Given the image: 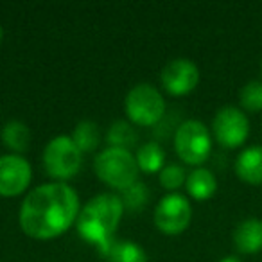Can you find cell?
Segmentation results:
<instances>
[{
  "label": "cell",
  "instance_id": "obj_13",
  "mask_svg": "<svg viewBox=\"0 0 262 262\" xmlns=\"http://www.w3.org/2000/svg\"><path fill=\"white\" fill-rule=\"evenodd\" d=\"M235 172L246 183H262V146H250L241 151L235 160Z\"/></svg>",
  "mask_w": 262,
  "mask_h": 262
},
{
  "label": "cell",
  "instance_id": "obj_21",
  "mask_svg": "<svg viewBox=\"0 0 262 262\" xmlns=\"http://www.w3.org/2000/svg\"><path fill=\"white\" fill-rule=\"evenodd\" d=\"M185 182H187V174L182 165L171 164V165H165L160 171V185L164 187L165 190L174 192V190H178Z\"/></svg>",
  "mask_w": 262,
  "mask_h": 262
},
{
  "label": "cell",
  "instance_id": "obj_9",
  "mask_svg": "<svg viewBox=\"0 0 262 262\" xmlns=\"http://www.w3.org/2000/svg\"><path fill=\"white\" fill-rule=\"evenodd\" d=\"M33 178L31 164L20 155L0 157V196L15 198L26 192Z\"/></svg>",
  "mask_w": 262,
  "mask_h": 262
},
{
  "label": "cell",
  "instance_id": "obj_17",
  "mask_svg": "<svg viewBox=\"0 0 262 262\" xmlns=\"http://www.w3.org/2000/svg\"><path fill=\"white\" fill-rule=\"evenodd\" d=\"M72 140L81 153H90V151L97 149L99 140H101V133H99V126L92 120H81L72 131Z\"/></svg>",
  "mask_w": 262,
  "mask_h": 262
},
{
  "label": "cell",
  "instance_id": "obj_16",
  "mask_svg": "<svg viewBox=\"0 0 262 262\" xmlns=\"http://www.w3.org/2000/svg\"><path fill=\"white\" fill-rule=\"evenodd\" d=\"M135 160L140 172H144V174H155V172H160L164 169L165 153L160 144L147 142L139 147V151L135 155Z\"/></svg>",
  "mask_w": 262,
  "mask_h": 262
},
{
  "label": "cell",
  "instance_id": "obj_14",
  "mask_svg": "<svg viewBox=\"0 0 262 262\" xmlns=\"http://www.w3.org/2000/svg\"><path fill=\"white\" fill-rule=\"evenodd\" d=\"M185 189L190 198L196 201H207L217 190V180H215L214 172H210L205 167H198L187 174Z\"/></svg>",
  "mask_w": 262,
  "mask_h": 262
},
{
  "label": "cell",
  "instance_id": "obj_19",
  "mask_svg": "<svg viewBox=\"0 0 262 262\" xmlns=\"http://www.w3.org/2000/svg\"><path fill=\"white\" fill-rule=\"evenodd\" d=\"M120 200L124 203V208L131 212H137L140 208H144L149 201V190H147V185L142 182H137L133 183L131 187L122 190L120 194Z\"/></svg>",
  "mask_w": 262,
  "mask_h": 262
},
{
  "label": "cell",
  "instance_id": "obj_24",
  "mask_svg": "<svg viewBox=\"0 0 262 262\" xmlns=\"http://www.w3.org/2000/svg\"><path fill=\"white\" fill-rule=\"evenodd\" d=\"M260 70H262V58H260Z\"/></svg>",
  "mask_w": 262,
  "mask_h": 262
},
{
  "label": "cell",
  "instance_id": "obj_7",
  "mask_svg": "<svg viewBox=\"0 0 262 262\" xmlns=\"http://www.w3.org/2000/svg\"><path fill=\"white\" fill-rule=\"evenodd\" d=\"M192 207L182 194L171 192L158 201L155 208V225L165 235H180L190 225Z\"/></svg>",
  "mask_w": 262,
  "mask_h": 262
},
{
  "label": "cell",
  "instance_id": "obj_20",
  "mask_svg": "<svg viewBox=\"0 0 262 262\" xmlns=\"http://www.w3.org/2000/svg\"><path fill=\"white\" fill-rule=\"evenodd\" d=\"M239 102L248 112H260L262 110V81L251 79L241 88Z\"/></svg>",
  "mask_w": 262,
  "mask_h": 262
},
{
  "label": "cell",
  "instance_id": "obj_23",
  "mask_svg": "<svg viewBox=\"0 0 262 262\" xmlns=\"http://www.w3.org/2000/svg\"><path fill=\"white\" fill-rule=\"evenodd\" d=\"M2 34H4V31H2V26H0V41H2Z\"/></svg>",
  "mask_w": 262,
  "mask_h": 262
},
{
  "label": "cell",
  "instance_id": "obj_18",
  "mask_svg": "<svg viewBox=\"0 0 262 262\" xmlns=\"http://www.w3.org/2000/svg\"><path fill=\"white\" fill-rule=\"evenodd\" d=\"M106 140H108L110 147H119V149H127L133 147L139 140V135L137 131L133 129V126L124 120H117L110 126L108 135H106Z\"/></svg>",
  "mask_w": 262,
  "mask_h": 262
},
{
  "label": "cell",
  "instance_id": "obj_2",
  "mask_svg": "<svg viewBox=\"0 0 262 262\" xmlns=\"http://www.w3.org/2000/svg\"><path fill=\"white\" fill-rule=\"evenodd\" d=\"M124 214V203L117 194L94 196L77 215V233L86 243L101 246L110 241L119 228Z\"/></svg>",
  "mask_w": 262,
  "mask_h": 262
},
{
  "label": "cell",
  "instance_id": "obj_5",
  "mask_svg": "<svg viewBox=\"0 0 262 262\" xmlns=\"http://www.w3.org/2000/svg\"><path fill=\"white\" fill-rule=\"evenodd\" d=\"M81 165H83V153L74 144L72 137H54L45 146L43 167L51 178L61 180V182L70 180L79 172Z\"/></svg>",
  "mask_w": 262,
  "mask_h": 262
},
{
  "label": "cell",
  "instance_id": "obj_3",
  "mask_svg": "<svg viewBox=\"0 0 262 262\" xmlns=\"http://www.w3.org/2000/svg\"><path fill=\"white\" fill-rule=\"evenodd\" d=\"M94 169L102 183L120 192L139 182V165L135 157L127 149L108 147L101 151L95 157Z\"/></svg>",
  "mask_w": 262,
  "mask_h": 262
},
{
  "label": "cell",
  "instance_id": "obj_15",
  "mask_svg": "<svg viewBox=\"0 0 262 262\" xmlns=\"http://www.w3.org/2000/svg\"><path fill=\"white\" fill-rule=\"evenodd\" d=\"M0 139L4 142V146L8 149H11L13 153H24L29 149L31 144V131L20 120H9L2 131H0Z\"/></svg>",
  "mask_w": 262,
  "mask_h": 262
},
{
  "label": "cell",
  "instance_id": "obj_22",
  "mask_svg": "<svg viewBox=\"0 0 262 262\" xmlns=\"http://www.w3.org/2000/svg\"><path fill=\"white\" fill-rule=\"evenodd\" d=\"M219 262H243L239 257H235V255H228V257H225V258H221Z\"/></svg>",
  "mask_w": 262,
  "mask_h": 262
},
{
  "label": "cell",
  "instance_id": "obj_8",
  "mask_svg": "<svg viewBox=\"0 0 262 262\" xmlns=\"http://www.w3.org/2000/svg\"><path fill=\"white\" fill-rule=\"evenodd\" d=\"M214 137L223 147H239L250 135V120L243 110L235 106H223L217 110L212 120Z\"/></svg>",
  "mask_w": 262,
  "mask_h": 262
},
{
  "label": "cell",
  "instance_id": "obj_4",
  "mask_svg": "<svg viewBox=\"0 0 262 262\" xmlns=\"http://www.w3.org/2000/svg\"><path fill=\"white\" fill-rule=\"evenodd\" d=\"M127 119L137 126H155L165 113V101L162 94L149 83L133 86L124 101Z\"/></svg>",
  "mask_w": 262,
  "mask_h": 262
},
{
  "label": "cell",
  "instance_id": "obj_11",
  "mask_svg": "<svg viewBox=\"0 0 262 262\" xmlns=\"http://www.w3.org/2000/svg\"><path fill=\"white\" fill-rule=\"evenodd\" d=\"M233 246L241 253H257L262 250V221L257 217L243 219L233 230Z\"/></svg>",
  "mask_w": 262,
  "mask_h": 262
},
{
  "label": "cell",
  "instance_id": "obj_12",
  "mask_svg": "<svg viewBox=\"0 0 262 262\" xmlns=\"http://www.w3.org/2000/svg\"><path fill=\"white\" fill-rule=\"evenodd\" d=\"M97 248L108 262H147L146 251L133 241L113 239L112 237Z\"/></svg>",
  "mask_w": 262,
  "mask_h": 262
},
{
  "label": "cell",
  "instance_id": "obj_6",
  "mask_svg": "<svg viewBox=\"0 0 262 262\" xmlns=\"http://www.w3.org/2000/svg\"><path fill=\"white\" fill-rule=\"evenodd\" d=\"M176 155L189 165H201L212 153V137L203 122L185 120L174 133Z\"/></svg>",
  "mask_w": 262,
  "mask_h": 262
},
{
  "label": "cell",
  "instance_id": "obj_1",
  "mask_svg": "<svg viewBox=\"0 0 262 262\" xmlns=\"http://www.w3.org/2000/svg\"><path fill=\"white\" fill-rule=\"evenodd\" d=\"M79 196L63 182L45 183L33 189L20 207L24 233L38 241L63 235L79 215Z\"/></svg>",
  "mask_w": 262,
  "mask_h": 262
},
{
  "label": "cell",
  "instance_id": "obj_10",
  "mask_svg": "<svg viewBox=\"0 0 262 262\" xmlns=\"http://www.w3.org/2000/svg\"><path fill=\"white\" fill-rule=\"evenodd\" d=\"M162 86L167 94L180 97L187 95L198 86L200 83V70L196 63L185 58H176L169 61L162 70Z\"/></svg>",
  "mask_w": 262,
  "mask_h": 262
}]
</instances>
